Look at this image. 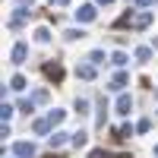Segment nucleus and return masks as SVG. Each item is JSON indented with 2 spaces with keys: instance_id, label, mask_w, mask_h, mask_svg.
Returning <instances> with one entry per match:
<instances>
[{
  "instance_id": "obj_1",
  "label": "nucleus",
  "mask_w": 158,
  "mask_h": 158,
  "mask_svg": "<svg viewBox=\"0 0 158 158\" xmlns=\"http://www.w3.org/2000/svg\"><path fill=\"white\" fill-rule=\"evenodd\" d=\"M95 16H98L95 3H82V6L76 10V22H95Z\"/></svg>"
},
{
  "instance_id": "obj_2",
  "label": "nucleus",
  "mask_w": 158,
  "mask_h": 158,
  "mask_svg": "<svg viewBox=\"0 0 158 158\" xmlns=\"http://www.w3.org/2000/svg\"><path fill=\"white\" fill-rule=\"evenodd\" d=\"M29 16H32V10H29V6H19V10L10 16V29H13V32H16V29H22V22L29 19Z\"/></svg>"
},
{
  "instance_id": "obj_3",
  "label": "nucleus",
  "mask_w": 158,
  "mask_h": 158,
  "mask_svg": "<svg viewBox=\"0 0 158 158\" xmlns=\"http://www.w3.org/2000/svg\"><path fill=\"white\" fill-rule=\"evenodd\" d=\"M13 155L16 158H35V142H16V146H13Z\"/></svg>"
},
{
  "instance_id": "obj_4",
  "label": "nucleus",
  "mask_w": 158,
  "mask_h": 158,
  "mask_svg": "<svg viewBox=\"0 0 158 158\" xmlns=\"http://www.w3.org/2000/svg\"><path fill=\"white\" fill-rule=\"evenodd\" d=\"M13 63H16V67H22V63H25V57H29V48H25L22 41H16V44H13Z\"/></svg>"
},
{
  "instance_id": "obj_5",
  "label": "nucleus",
  "mask_w": 158,
  "mask_h": 158,
  "mask_svg": "<svg viewBox=\"0 0 158 158\" xmlns=\"http://www.w3.org/2000/svg\"><path fill=\"white\" fill-rule=\"evenodd\" d=\"M44 76L51 82H63V67L60 63H44Z\"/></svg>"
},
{
  "instance_id": "obj_6",
  "label": "nucleus",
  "mask_w": 158,
  "mask_h": 158,
  "mask_svg": "<svg viewBox=\"0 0 158 158\" xmlns=\"http://www.w3.org/2000/svg\"><path fill=\"white\" fill-rule=\"evenodd\" d=\"M127 85H130V76H127L123 70H120V73H114V76H111V89H114V92H123Z\"/></svg>"
},
{
  "instance_id": "obj_7",
  "label": "nucleus",
  "mask_w": 158,
  "mask_h": 158,
  "mask_svg": "<svg viewBox=\"0 0 158 158\" xmlns=\"http://www.w3.org/2000/svg\"><path fill=\"white\" fill-rule=\"evenodd\" d=\"M104 117H108V101H104V95L98 98V117H95V127L104 130Z\"/></svg>"
},
{
  "instance_id": "obj_8",
  "label": "nucleus",
  "mask_w": 158,
  "mask_h": 158,
  "mask_svg": "<svg viewBox=\"0 0 158 158\" xmlns=\"http://www.w3.org/2000/svg\"><path fill=\"white\" fill-rule=\"evenodd\" d=\"M127 25H136V13H133V10H127L123 16L114 22V29H127Z\"/></svg>"
},
{
  "instance_id": "obj_9",
  "label": "nucleus",
  "mask_w": 158,
  "mask_h": 158,
  "mask_svg": "<svg viewBox=\"0 0 158 158\" xmlns=\"http://www.w3.org/2000/svg\"><path fill=\"white\" fill-rule=\"evenodd\" d=\"M130 111H133V98H130V95H120V98H117V114H130Z\"/></svg>"
},
{
  "instance_id": "obj_10",
  "label": "nucleus",
  "mask_w": 158,
  "mask_h": 158,
  "mask_svg": "<svg viewBox=\"0 0 158 158\" xmlns=\"http://www.w3.org/2000/svg\"><path fill=\"white\" fill-rule=\"evenodd\" d=\"M76 76L85 79V82H89V79H95V63H82V67H76Z\"/></svg>"
},
{
  "instance_id": "obj_11",
  "label": "nucleus",
  "mask_w": 158,
  "mask_h": 158,
  "mask_svg": "<svg viewBox=\"0 0 158 158\" xmlns=\"http://www.w3.org/2000/svg\"><path fill=\"white\" fill-rule=\"evenodd\" d=\"M73 133H63V130H54V136H48V142H51V149H57V146H63Z\"/></svg>"
},
{
  "instance_id": "obj_12",
  "label": "nucleus",
  "mask_w": 158,
  "mask_h": 158,
  "mask_svg": "<svg viewBox=\"0 0 158 158\" xmlns=\"http://www.w3.org/2000/svg\"><path fill=\"white\" fill-rule=\"evenodd\" d=\"M70 142H73V146H76V149H82V146H85V142H89V133H85V130H76V133L70 136Z\"/></svg>"
},
{
  "instance_id": "obj_13",
  "label": "nucleus",
  "mask_w": 158,
  "mask_h": 158,
  "mask_svg": "<svg viewBox=\"0 0 158 158\" xmlns=\"http://www.w3.org/2000/svg\"><path fill=\"white\" fill-rule=\"evenodd\" d=\"M51 127H54L51 120H35V123H32V130H35L38 136H48V133H51Z\"/></svg>"
},
{
  "instance_id": "obj_14",
  "label": "nucleus",
  "mask_w": 158,
  "mask_h": 158,
  "mask_svg": "<svg viewBox=\"0 0 158 158\" xmlns=\"http://www.w3.org/2000/svg\"><path fill=\"white\" fill-rule=\"evenodd\" d=\"M133 133H136V127H130V123H127V127H120V130L114 133V139H117V142H123V139H130Z\"/></svg>"
},
{
  "instance_id": "obj_15",
  "label": "nucleus",
  "mask_w": 158,
  "mask_h": 158,
  "mask_svg": "<svg viewBox=\"0 0 158 158\" xmlns=\"http://www.w3.org/2000/svg\"><path fill=\"white\" fill-rule=\"evenodd\" d=\"M149 25H152V13H139V16H136V25H133V29H149Z\"/></svg>"
},
{
  "instance_id": "obj_16",
  "label": "nucleus",
  "mask_w": 158,
  "mask_h": 158,
  "mask_svg": "<svg viewBox=\"0 0 158 158\" xmlns=\"http://www.w3.org/2000/svg\"><path fill=\"white\" fill-rule=\"evenodd\" d=\"M35 41H38V44H48V41H51V29H44V25H41V29H35Z\"/></svg>"
},
{
  "instance_id": "obj_17",
  "label": "nucleus",
  "mask_w": 158,
  "mask_h": 158,
  "mask_svg": "<svg viewBox=\"0 0 158 158\" xmlns=\"http://www.w3.org/2000/svg\"><path fill=\"white\" fill-rule=\"evenodd\" d=\"M63 117H67V111H60V108H54V111L48 114V120L54 123V127H60V123H63Z\"/></svg>"
},
{
  "instance_id": "obj_18",
  "label": "nucleus",
  "mask_w": 158,
  "mask_h": 158,
  "mask_svg": "<svg viewBox=\"0 0 158 158\" xmlns=\"http://www.w3.org/2000/svg\"><path fill=\"white\" fill-rule=\"evenodd\" d=\"M136 60L139 63H149L152 60V48H136Z\"/></svg>"
},
{
  "instance_id": "obj_19",
  "label": "nucleus",
  "mask_w": 158,
  "mask_h": 158,
  "mask_svg": "<svg viewBox=\"0 0 158 158\" xmlns=\"http://www.w3.org/2000/svg\"><path fill=\"white\" fill-rule=\"evenodd\" d=\"M10 89H13V92H22V89H25V76H19V73H16V76L10 79Z\"/></svg>"
},
{
  "instance_id": "obj_20",
  "label": "nucleus",
  "mask_w": 158,
  "mask_h": 158,
  "mask_svg": "<svg viewBox=\"0 0 158 158\" xmlns=\"http://www.w3.org/2000/svg\"><path fill=\"white\" fill-rule=\"evenodd\" d=\"M63 38H67V41H79V38H85V32H82V29H67Z\"/></svg>"
},
{
  "instance_id": "obj_21",
  "label": "nucleus",
  "mask_w": 158,
  "mask_h": 158,
  "mask_svg": "<svg viewBox=\"0 0 158 158\" xmlns=\"http://www.w3.org/2000/svg\"><path fill=\"white\" fill-rule=\"evenodd\" d=\"M13 114H16V111H13V104H6V101H3V104H0V120H3V123L10 120V117H13Z\"/></svg>"
},
{
  "instance_id": "obj_22",
  "label": "nucleus",
  "mask_w": 158,
  "mask_h": 158,
  "mask_svg": "<svg viewBox=\"0 0 158 158\" xmlns=\"http://www.w3.org/2000/svg\"><path fill=\"white\" fill-rule=\"evenodd\" d=\"M127 60H130V57L123 54V51H114V54H111V63H114V67H123Z\"/></svg>"
},
{
  "instance_id": "obj_23",
  "label": "nucleus",
  "mask_w": 158,
  "mask_h": 158,
  "mask_svg": "<svg viewBox=\"0 0 158 158\" xmlns=\"http://www.w3.org/2000/svg\"><path fill=\"white\" fill-rule=\"evenodd\" d=\"M19 111H22V114H32V111H35V98H22V101H19Z\"/></svg>"
},
{
  "instance_id": "obj_24",
  "label": "nucleus",
  "mask_w": 158,
  "mask_h": 158,
  "mask_svg": "<svg viewBox=\"0 0 158 158\" xmlns=\"http://www.w3.org/2000/svg\"><path fill=\"white\" fill-rule=\"evenodd\" d=\"M76 114H89V98H76Z\"/></svg>"
},
{
  "instance_id": "obj_25",
  "label": "nucleus",
  "mask_w": 158,
  "mask_h": 158,
  "mask_svg": "<svg viewBox=\"0 0 158 158\" xmlns=\"http://www.w3.org/2000/svg\"><path fill=\"white\" fill-rule=\"evenodd\" d=\"M32 98H35V104H44V101H48V89H38Z\"/></svg>"
},
{
  "instance_id": "obj_26",
  "label": "nucleus",
  "mask_w": 158,
  "mask_h": 158,
  "mask_svg": "<svg viewBox=\"0 0 158 158\" xmlns=\"http://www.w3.org/2000/svg\"><path fill=\"white\" fill-rule=\"evenodd\" d=\"M89 63H104V51H92V54H89Z\"/></svg>"
},
{
  "instance_id": "obj_27",
  "label": "nucleus",
  "mask_w": 158,
  "mask_h": 158,
  "mask_svg": "<svg viewBox=\"0 0 158 158\" xmlns=\"http://www.w3.org/2000/svg\"><path fill=\"white\" fill-rule=\"evenodd\" d=\"M149 130H152V120H139L136 123V133H149Z\"/></svg>"
},
{
  "instance_id": "obj_28",
  "label": "nucleus",
  "mask_w": 158,
  "mask_h": 158,
  "mask_svg": "<svg viewBox=\"0 0 158 158\" xmlns=\"http://www.w3.org/2000/svg\"><path fill=\"white\" fill-rule=\"evenodd\" d=\"M89 158H108V152H104V149H92Z\"/></svg>"
},
{
  "instance_id": "obj_29",
  "label": "nucleus",
  "mask_w": 158,
  "mask_h": 158,
  "mask_svg": "<svg viewBox=\"0 0 158 158\" xmlns=\"http://www.w3.org/2000/svg\"><path fill=\"white\" fill-rule=\"evenodd\" d=\"M16 6H29V10H32V6H35V0H16Z\"/></svg>"
},
{
  "instance_id": "obj_30",
  "label": "nucleus",
  "mask_w": 158,
  "mask_h": 158,
  "mask_svg": "<svg viewBox=\"0 0 158 158\" xmlns=\"http://www.w3.org/2000/svg\"><path fill=\"white\" fill-rule=\"evenodd\" d=\"M70 3V0H51V10H54V6H67Z\"/></svg>"
},
{
  "instance_id": "obj_31",
  "label": "nucleus",
  "mask_w": 158,
  "mask_h": 158,
  "mask_svg": "<svg viewBox=\"0 0 158 158\" xmlns=\"http://www.w3.org/2000/svg\"><path fill=\"white\" fill-rule=\"evenodd\" d=\"M95 3H101V6H111V3H114V0H95Z\"/></svg>"
},
{
  "instance_id": "obj_32",
  "label": "nucleus",
  "mask_w": 158,
  "mask_h": 158,
  "mask_svg": "<svg viewBox=\"0 0 158 158\" xmlns=\"http://www.w3.org/2000/svg\"><path fill=\"white\" fill-rule=\"evenodd\" d=\"M114 158H133V155H130V152H120V155H114Z\"/></svg>"
},
{
  "instance_id": "obj_33",
  "label": "nucleus",
  "mask_w": 158,
  "mask_h": 158,
  "mask_svg": "<svg viewBox=\"0 0 158 158\" xmlns=\"http://www.w3.org/2000/svg\"><path fill=\"white\" fill-rule=\"evenodd\" d=\"M44 158H63V155H57V152H51V155H44Z\"/></svg>"
},
{
  "instance_id": "obj_34",
  "label": "nucleus",
  "mask_w": 158,
  "mask_h": 158,
  "mask_svg": "<svg viewBox=\"0 0 158 158\" xmlns=\"http://www.w3.org/2000/svg\"><path fill=\"white\" fill-rule=\"evenodd\" d=\"M152 48H155V51H158V38H155V44H152Z\"/></svg>"
},
{
  "instance_id": "obj_35",
  "label": "nucleus",
  "mask_w": 158,
  "mask_h": 158,
  "mask_svg": "<svg viewBox=\"0 0 158 158\" xmlns=\"http://www.w3.org/2000/svg\"><path fill=\"white\" fill-rule=\"evenodd\" d=\"M155 158H158V142H155Z\"/></svg>"
},
{
  "instance_id": "obj_36",
  "label": "nucleus",
  "mask_w": 158,
  "mask_h": 158,
  "mask_svg": "<svg viewBox=\"0 0 158 158\" xmlns=\"http://www.w3.org/2000/svg\"><path fill=\"white\" fill-rule=\"evenodd\" d=\"M155 3H158V0H155Z\"/></svg>"
}]
</instances>
